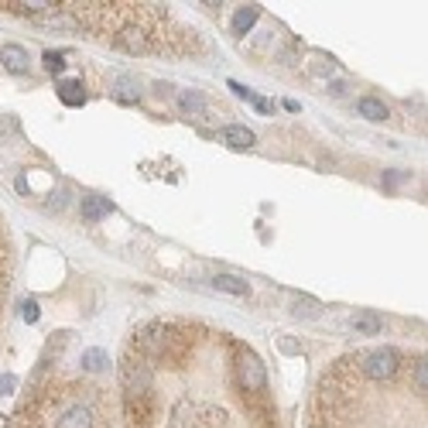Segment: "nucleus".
I'll list each match as a JSON object with an SVG mask.
<instances>
[{
  "mask_svg": "<svg viewBox=\"0 0 428 428\" xmlns=\"http://www.w3.org/2000/svg\"><path fill=\"white\" fill-rule=\"evenodd\" d=\"M237 387L240 394H268V370L250 346L237 342Z\"/></svg>",
  "mask_w": 428,
  "mask_h": 428,
  "instance_id": "obj_1",
  "label": "nucleus"
},
{
  "mask_svg": "<svg viewBox=\"0 0 428 428\" xmlns=\"http://www.w3.org/2000/svg\"><path fill=\"white\" fill-rule=\"evenodd\" d=\"M120 387H123V394L154 391V367L134 350H127L123 360H120Z\"/></svg>",
  "mask_w": 428,
  "mask_h": 428,
  "instance_id": "obj_2",
  "label": "nucleus"
},
{
  "mask_svg": "<svg viewBox=\"0 0 428 428\" xmlns=\"http://www.w3.org/2000/svg\"><path fill=\"white\" fill-rule=\"evenodd\" d=\"M397 370H401V353L394 346H380V350H370V353L360 357V374L367 380L384 384V380L397 377Z\"/></svg>",
  "mask_w": 428,
  "mask_h": 428,
  "instance_id": "obj_3",
  "label": "nucleus"
},
{
  "mask_svg": "<svg viewBox=\"0 0 428 428\" xmlns=\"http://www.w3.org/2000/svg\"><path fill=\"white\" fill-rule=\"evenodd\" d=\"M158 414V404H154V391L148 394H123V418L131 428H148Z\"/></svg>",
  "mask_w": 428,
  "mask_h": 428,
  "instance_id": "obj_4",
  "label": "nucleus"
},
{
  "mask_svg": "<svg viewBox=\"0 0 428 428\" xmlns=\"http://www.w3.org/2000/svg\"><path fill=\"white\" fill-rule=\"evenodd\" d=\"M55 428H96V414L93 408L79 401V397H66L58 404V418H55Z\"/></svg>",
  "mask_w": 428,
  "mask_h": 428,
  "instance_id": "obj_5",
  "label": "nucleus"
},
{
  "mask_svg": "<svg viewBox=\"0 0 428 428\" xmlns=\"http://www.w3.org/2000/svg\"><path fill=\"white\" fill-rule=\"evenodd\" d=\"M0 66L11 76H24L28 72V51L21 45H0Z\"/></svg>",
  "mask_w": 428,
  "mask_h": 428,
  "instance_id": "obj_6",
  "label": "nucleus"
},
{
  "mask_svg": "<svg viewBox=\"0 0 428 428\" xmlns=\"http://www.w3.org/2000/svg\"><path fill=\"white\" fill-rule=\"evenodd\" d=\"M254 131L250 127H243V123H230V127H223V144L226 148H233V151H247V148H254Z\"/></svg>",
  "mask_w": 428,
  "mask_h": 428,
  "instance_id": "obj_7",
  "label": "nucleus"
},
{
  "mask_svg": "<svg viewBox=\"0 0 428 428\" xmlns=\"http://www.w3.org/2000/svg\"><path fill=\"white\" fill-rule=\"evenodd\" d=\"M350 329H353L357 336H380V332H384V319L374 315V312H357V315L350 319Z\"/></svg>",
  "mask_w": 428,
  "mask_h": 428,
  "instance_id": "obj_8",
  "label": "nucleus"
},
{
  "mask_svg": "<svg viewBox=\"0 0 428 428\" xmlns=\"http://www.w3.org/2000/svg\"><path fill=\"white\" fill-rule=\"evenodd\" d=\"M110 209H113V205H110V199H103V195H86L79 213H83L86 223H100L103 216H110Z\"/></svg>",
  "mask_w": 428,
  "mask_h": 428,
  "instance_id": "obj_9",
  "label": "nucleus"
},
{
  "mask_svg": "<svg viewBox=\"0 0 428 428\" xmlns=\"http://www.w3.org/2000/svg\"><path fill=\"white\" fill-rule=\"evenodd\" d=\"M213 288L226 291V295H237V298H247V295H250V285H247L243 277H237V274H216V277H213Z\"/></svg>",
  "mask_w": 428,
  "mask_h": 428,
  "instance_id": "obj_10",
  "label": "nucleus"
},
{
  "mask_svg": "<svg viewBox=\"0 0 428 428\" xmlns=\"http://www.w3.org/2000/svg\"><path fill=\"white\" fill-rule=\"evenodd\" d=\"M257 17H260V4H247V7H240L237 14H233V34H237V38L250 34V28L257 24Z\"/></svg>",
  "mask_w": 428,
  "mask_h": 428,
  "instance_id": "obj_11",
  "label": "nucleus"
},
{
  "mask_svg": "<svg viewBox=\"0 0 428 428\" xmlns=\"http://www.w3.org/2000/svg\"><path fill=\"white\" fill-rule=\"evenodd\" d=\"M58 100L66 103V106H83L86 103L83 79H62V83H58Z\"/></svg>",
  "mask_w": 428,
  "mask_h": 428,
  "instance_id": "obj_12",
  "label": "nucleus"
},
{
  "mask_svg": "<svg viewBox=\"0 0 428 428\" xmlns=\"http://www.w3.org/2000/svg\"><path fill=\"white\" fill-rule=\"evenodd\" d=\"M357 113L367 120H374V123H380V120L391 117V110H387V103L377 100V96H363V100L357 103Z\"/></svg>",
  "mask_w": 428,
  "mask_h": 428,
  "instance_id": "obj_13",
  "label": "nucleus"
},
{
  "mask_svg": "<svg viewBox=\"0 0 428 428\" xmlns=\"http://www.w3.org/2000/svg\"><path fill=\"white\" fill-rule=\"evenodd\" d=\"M291 315H298V319H319L322 305L312 295H291Z\"/></svg>",
  "mask_w": 428,
  "mask_h": 428,
  "instance_id": "obj_14",
  "label": "nucleus"
},
{
  "mask_svg": "<svg viewBox=\"0 0 428 428\" xmlns=\"http://www.w3.org/2000/svg\"><path fill=\"white\" fill-rule=\"evenodd\" d=\"M336 72V58L325 55V51H312L308 55V76H319V79H329Z\"/></svg>",
  "mask_w": 428,
  "mask_h": 428,
  "instance_id": "obj_15",
  "label": "nucleus"
},
{
  "mask_svg": "<svg viewBox=\"0 0 428 428\" xmlns=\"http://www.w3.org/2000/svg\"><path fill=\"white\" fill-rule=\"evenodd\" d=\"M178 110H182L185 117H203V113H205L203 93H195V89H185V93H178Z\"/></svg>",
  "mask_w": 428,
  "mask_h": 428,
  "instance_id": "obj_16",
  "label": "nucleus"
},
{
  "mask_svg": "<svg viewBox=\"0 0 428 428\" xmlns=\"http://www.w3.org/2000/svg\"><path fill=\"white\" fill-rule=\"evenodd\" d=\"M113 100L120 103H137L141 100V86L134 79H127V76H120L117 83H113Z\"/></svg>",
  "mask_w": 428,
  "mask_h": 428,
  "instance_id": "obj_17",
  "label": "nucleus"
},
{
  "mask_svg": "<svg viewBox=\"0 0 428 428\" xmlns=\"http://www.w3.org/2000/svg\"><path fill=\"white\" fill-rule=\"evenodd\" d=\"M106 363H110V357H106L103 350H86V353H83V370H89V374L106 370Z\"/></svg>",
  "mask_w": 428,
  "mask_h": 428,
  "instance_id": "obj_18",
  "label": "nucleus"
},
{
  "mask_svg": "<svg viewBox=\"0 0 428 428\" xmlns=\"http://www.w3.org/2000/svg\"><path fill=\"white\" fill-rule=\"evenodd\" d=\"M411 380H414V387L422 394H428V357H418V363H414V374H411Z\"/></svg>",
  "mask_w": 428,
  "mask_h": 428,
  "instance_id": "obj_19",
  "label": "nucleus"
},
{
  "mask_svg": "<svg viewBox=\"0 0 428 428\" xmlns=\"http://www.w3.org/2000/svg\"><path fill=\"white\" fill-rule=\"evenodd\" d=\"M41 62H45V72L58 76V72L66 68V55H62V51H45V55H41Z\"/></svg>",
  "mask_w": 428,
  "mask_h": 428,
  "instance_id": "obj_20",
  "label": "nucleus"
},
{
  "mask_svg": "<svg viewBox=\"0 0 428 428\" xmlns=\"http://www.w3.org/2000/svg\"><path fill=\"white\" fill-rule=\"evenodd\" d=\"M38 315H41V308H38V302H34V298H28V302L21 305V319H24L28 325H31V322H38Z\"/></svg>",
  "mask_w": 428,
  "mask_h": 428,
  "instance_id": "obj_21",
  "label": "nucleus"
},
{
  "mask_svg": "<svg viewBox=\"0 0 428 428\" xmlns=\"http://www.w3.org/2000/svg\"><path fill=\"white\" fill-rule=\"evenodd\" d=\"M408 178H411L408 171H397V168L384 171V185H387V188H397V185H401V182H408Z\"/></svg>",
  "mask_w": 428,
  "mask_h": 428,
  "instance_id": "obj_22",
  "label": "nucleus"
},
{
  "mask_svg": "<svg viewBox=\"0 0 428 428\" xmlns=\"http://www.w3.org/2000/svg\"><path fill=\"white\" fill-rule=\"evenodd\" d=\"M14 387H17V377L14 374L0 377V397H4V394H14Z\"/></svg>",
  "mask_w": 428,
  "mask_h": 428,
  "instance_id": "obj_23",
  "label": "nucleus"
},
{
  "mask_svg": "<svg viewBox=\"0 0 428 428\" xmlns=\"http://www.w3.org/2000/svg\"><path fill=\"white\" fill-rule=\"evenodd\" d=\"M49 209H66V188L51 192V195H49Z\"/></svg>",
  "mask_w": 428,
  "mask_h": 428,
  "instance_id": "obj_24",
  "label": "nucleus"
},
{
  "mask_svg": "<svg viewBox=\"0 0 428 428\" xmlns=\"http://www.w3.org/2000/svg\"><path fill=\"white\" fill-rule=\"evenodd\" d=\"M230 89L237 93L240 100H254V93H250V89H247V86H243V83H237V79H230Z\"/></svg>",
  "mask_w": 428,
  "mask_h": 428,
  "instance_id": "obj_25",
  "label": "nucleus"
},
{
  "mask_svg": "<svg viewBox=\"0 0 428 428\" xmlns=\"http://www.w3.org/2000/svg\"><path fill=\"white\" fill-rule=\"evenodd\" d=\"M346 89H350V86H346V83H329V93H332V96H342Z\"/></svg>",
  "mask_w": 428,
  "mask_h": 428,
  "instance_id": "obj_26",
  "label": "nucleus"
},
{
  "mask_svg": "<svg viewBox=\"0 0 428 428\" xmlns=\"http://www.w3.org/2000/svg\"><path fill=\"white\" fill-rule=\"evenodd\" d=\"M281 350H285V353H302V350H298L291 340H281Z\"/></svg>",
  "mask_w": 428,
  "mask_h": 428,
  "instance_id": "obj_27",
  "label": "nucleus"
},
{
  "mask_svg": "<svg viewBox=\"0 0 428 428\" xmlns=\"http://www.w3.org/2000/svg\"><path fill=\"white\" fill-rule=\"evenodd\" d=\"M127 428H131V425H127Z\"/></svg>",
  "mask_w": 428,
  "mask_h": 428,
  "instance_id": "obj_28",
  "label": "nucleus"
}]
</instances>
